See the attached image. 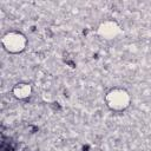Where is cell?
<instances>
[{"label":"cell","mask_w":151,"mask_h":151,"mask_svg":"<svg viewBox=\"0 0 151 151\" xmlns=\"http://www.w3.org/2000/svg\"><path fill=\"white\" fill-rule=\"evenodd\" d=\"M105 104L111 111L120 112L130 106L131 96L125 88L113 87L105 94Z\"/></svg>","instance_id":"6da1fadb"},{"label":"cell","mask_w":151,"mask_h":151,"mask_svg":"<svg viewBox=\"0 0 151 151\" xmlns=\"http://www.w3.org/2000/svg\"><path fill=\"white\" fill-rule=\"evenodd\" d=\"M1 45L6 52L11 54H18L25 51L27 46V38L19 31H9L2 35Z\"/></svg>","instance_id":"7a4b0ae2"},{"label":"cell","mask_w":151,"mask_h":151,"mask_svg":"<svg viewBox=\"0 0 151 151\" xmlns=\"http://www.w3.org/2000/svg\"><path fill=\"white\" fill-rule=\"evenodd\" d=\"M122 33L120 26L114 20H105L98 27V34L106 40H112Z\"/></svg>","instance_id":"3957f363"},{"label":"cell","mask_w":151,"mask_h":151,"mask_svg":"<svg viewBox=\"0 0 151 151\" xmlns=\"http://www.w3.org/2000/svg\"><path fill=\"white\" fill-rule=\"evenodd\" d=\"M12 94L19 99V100H24V99H27L31 94H32V86L31 84L28 83H18L13 86L12 88Z\"/></svg>","instance_id":"277c9868"}]
</instances>
